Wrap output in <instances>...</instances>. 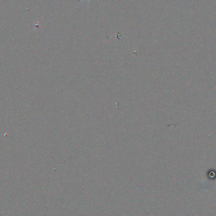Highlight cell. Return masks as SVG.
Returning <instances> with one entry per match:
<instances>
[{
    "label": "cell",
    "instance_id": "6da1fadb",
    "mask_svg": "<svg viewBox=\"0 0 216 216\" xmlns=\"http://www.w3.org/2000/svg\"><path fill=\"white\" fill-rule=\"evenodd\" d=\"M83 1H84V0H81V1H80V2ZM87 1H90V0H87Z\"/></svg>",
    "mask_w": 216,
    "mask_h": 216
}]
</instances>
